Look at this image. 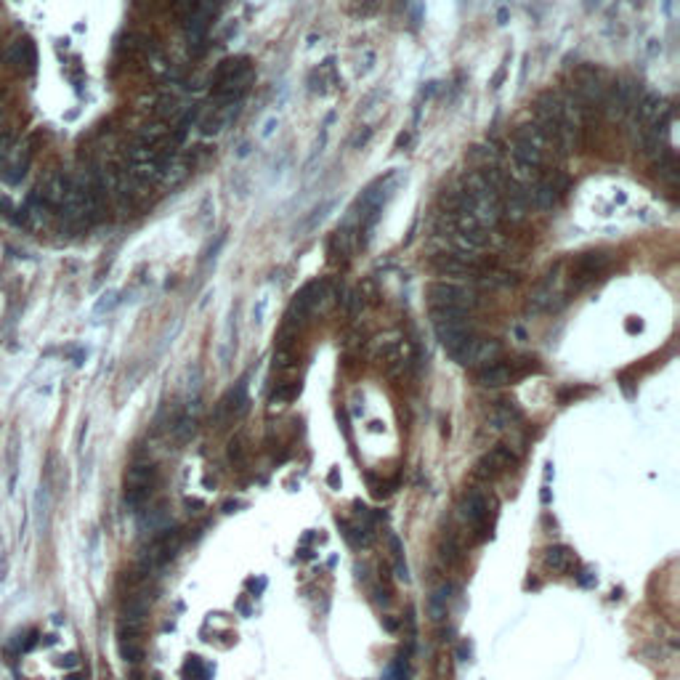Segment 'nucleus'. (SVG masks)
I'll return each mask as SVG.
<instances>
[{"instance_id":"nucleus-6","label":"nucleus","mask_w":680,"mask_h":680,"mask_svg":"<svg viewBox=\"0 0 680 680\" xmlns=\"http://www.w3.org/2000/svg\"><path fill=\"white\" fill-rule=\"evenodd\" d=\"M515 465V455H513L505 444H497L494 450H489L484 457H479V462L473 465V476L481 479V481H489L494 476H500L505 468Z\"/></svg>"},{"instance_id":"nucleus-45","label":"nucleus","mask_w":680,"mask_h":680,"mask_svg":"<svg viewBox=\"0 0 680 680\" xmlns=\"http://www.w3.org/2000/svg\"><path fill=\"white\" fill-rule=\"evenodd\" d=\"M237 508H242V503H237V500H229V503L223 505V513H234Z\"/></svg>"},{"instance_id":"nucleus-39","label":"nucleus","mask_w":680,"mask_h":680,"mask_svg":"<svg viewBox=\"0 0 680 680\" xmlns=\"http://www.w3.org/2000/svg\"><path fill=\"white\" fill-rule=\"evenodd\" d=\"M266 303H269V301H266V298H261V301H258V306L252 308V319H255V322H263V311H266Z\"/></svg>"},{"instance_id":"nucleus-26","label":"nucleus","mask_w":680,"mask_h":680,"mask_svg":"<svg viewBox=\"0 0 680 680\" xmlns=\"http://www.w3.org/2000/svg\"><path fill=\"white\" fill-rule=\"evenodd\" d=\"M229 460L231 462H245V436H234L229 441Z\"/></svg>"},{"instance_id":"nucleus-21","label":"nucleus","mask_w":680,"mask_h":680,"mask_svg":"<svg viewBox=\"0 0 680 680\" xmlns=\"http://www.w3.org/2000/svg\"><path fill=\"white\" fill-rule=\"evenodd\" d=\"M184 678L186 680H210L213 678V667L205 664L199 657H189L184 664Z\"/></svg>"},{"instance_id":"nucleus-42","label":"nucleus","mask_w":680,"mask_h":680,"mask_svg":"<svg viewBox=\"0 0 680 680\" xmlns=\"http://www.w3.org/2000/svg\"><path fill=\"white\" fill-rule=\"evenodd\" d=\"M263 587H266V579H263V576H261V579H250V590L255 593V596H258V593H263Z\"/></svg>"},{"instance_id":"nucleus-40","label":"nucleus","mask_w":680,"mask_h":680,"mask_svg":"<svg viewBox=\"0 0 680 680\" xmlns=\"http://www.w3.org/2000/svg\"><path fill=\"white\" fill-rule=\"evenodd\" d=\"M327 484H330L333 489H340V473H338V468H333V471L327 473Z\"/></svg>"},{"instance_id":"nucleus-16","label":"nucleus","mask_w":680,"mask_h":680,"mask_svg":"<svg viewBox=\"0 0 680 680\" xmlns=\"http://www.w3.org/2000/svg\"><path fill=\"white\" fill-rule=\"evenodd\" d=\"M452 593H455V585H450V582H441V585L433 590V596H430L428 601V614L433 622L447 617V606H450Z\"/></svg>"},{"instance_id":"nucleus-28","label":"nucleus","mask_w":680,"mask_h":680,"mask_svg":"<svg viewBox=\"0 0 680 680\" xmlns=\"http://www.w3.org/2000/svg\"><path fill=\"white\" fill-rule=\"evenodd\" d=\"M221 126H223V123H221V115L216 112V115H210L208 120H202V133H205V136H210V133H218Z\"/></svg>"},{"instance_id":"nucleus-23","label":"nucleus","mask_w":680,"mask_h":680,"mask_svg":"<svg viewBox=\"0 0 680 680\" xmlns=\"http://www.w3.org/2000/svg\"><path fill=\"white\" fill-rule=\"evenodd\" d=\"M298 394V386H290V383H282V386H277L272 391V396H269V404L272 407H279V404H284V401H290V398Z\"/></svg>"},{"instance_id":"nucleus-3","label":"nucleus","mask_w":680,"mask_h":680,"mask_svg":"<svg viewBox=\"0 0 680 680\" xmlns=\"http://www.w3.org/2000/svg\"><path fill=\"white\" fill-rule=\"evenodd\" d=\"M428 301L430 308L436 306H447V308H462V311H471L481 303L479 293L473 287L465 284H455V282H433L428 284Z\"/></svg>"},{"instance_id":"nucleus-32","label":"nucleus","mask_w":680,"mask_h":680,"mask_svg":"<svg viewBox=\"0 0 680 680\" xmlns=\"http://www.w3.org/2000/svg\"><path fill=\"white\" fill-rule=\"evenodd\" d=\"M0 216H6V218H13V221H16V210H13V202H11V197H3V194H0Z\"/></svg>"},{"instance_id":"nucleus-11","label":"nucleus","mask_w":680,"mask_h":680,"mask_svg":"<svg viewBox=\"0 0 680 680\" xmlns=\"http://www.w3.org/2000/svg\"><path fill=\"white\" fill-rule=\"evenodd\" d=\"M511 380H515L511 372V364H500V362H489L476 369V383L484 388H503Z\"/></svg>"},{"instance_id":"nucleus-19","label":"nucleus","mask_w":680,"mask_h":680,"mask_svg":"<svg viewBox=\"0 0 680 680\" xmlns=\"http://www.w3.org/2000/svg\"><path fill=\"white\" fill-rule=\"evenodd\" d=\"M348 240H351V234L345 229H338L333 237H330V242H327V255H330V263H340L348 258Z\"/></svg>"},{"instance_id":"nucleus-48","label":"nucleus","mask_w":680,"mask_h":680,"mask_svg":"<svg viewBox=\"0 0 680 680\" xmlns=\"http://www.w3.org/2000/svg\"><path fill=\"white\" fill-rule=\"evenodd\" d=\"M375 601H377V603H388L391 598H388V593H380V590H375Z\"/></svg>"},{"instance_id":"nucleus-46","label":"nucleus","mask_w":680,"mask_h":680,"mask_svg":"<svg viewBox=\"0 0 680 680\" xmlns=\"http://www.w3.org/2000/svg\"><path fill=\"white\" fill-rule=\"evenodd\" d=\"M505 69H508V67H500V72L494 74V80H492V85H494V88H497V85L503 83V77H505Z\"/></svg>"},{"instance_id":"nucleus-7","label":"nucleus","mask_w":680,"mask_h":680,"mask_svg":"<svg viewBox=\"0 0 680 680\" xmlns=\"http://www.w3.org/2000/svg\"><path fill=\"white\" fill-rule=\"evenodd\" d=\"M6 62L21 74H32L35 72V64H38V48L35 40L30 38H19L16 43H11L9 53H6Z\"/></svg>"},{"instance_id":"nucleus-35","label":"nucleus","mask_w":680,"mask_h":680,"mask_svg":"<svg viewBox=\"0 0 680 680\" xmlns=\"http://www.w3.org/2000/svg\"><path fill=\"white\" fill-rule=\"evenodd\" d=\"M369 138H372V128H364V130H359V133H356V138H354V147L362 149V147L367 144V141H369Z\"/></svg>"},{"instance_id":"nucleus-12","label":"nucleus","mask_w":680,"mask_h":680,"mask_svg":"<svg viewBox=\"0 0 680 680\" xmlns=\"http://www.w3.org/2000/svg\"><path fill=\"white\" fill-rule=\"evenodd\" d=\"M149 614V598L144 593H133L123 601V617L120 622H128V625H144V619Z\"/></svg>"},{"instance_id":"nucleus-53","label":"nucleus","mask_w":680,"mask_h":680,"mask_svg":"<svg viewBox=\"0 0 680 680\" xmlns=\"http://www.w3.org/2000/svg\"><path fill=\"white\" fill-rule=\"evenodd\" d=\"M497 19H500V24H505V19H508V11H505V9L500 11V16H497Z\"/></svg>"},{"instance_id":"nucleus-54","label":"nucleus","mask_w":680,"mask_h":680,"mask_svg":"<svg viewBox=\"0 0 680 680\" xmlns=\"http://www.w3.org/2000/svg\"><path fill=\"white\" fill-rule=\"evenodd\" d=\"M218 3H223V0H218Z\"/></svg>"},{"instance_id":"nucleus-2","label":"nucleus","mask_w":680,"mask_h":680,"mask_svg":"<svg viewBox=\"0 0 680 680\" xmlns=\"http://www.w3.org/2000/svg\"><path fill=\"white\" fill-rule=\"evenodd\" d=\"M447 354L462 367H484L489 362H497V356L503 354V345H500V340H492V338L468 335L460 345H455Z\"/></svg>"},{"instance_id":"nucleus-30","label":"nucleus","mask_w":680,"mask_h":680,"mask_svg":"<svg viewBox=\"0 0 680 680\" xmlns=\"http://www.w3.org/2000/svg\"><path fill=\"white\" fill-rule=\"evenodd\" d=\"M367 481H369V486H372V494H375V497H386V494L391 492V489H388V486H391V484H386V481H377L375 476H367Z\"/></svg>"},{"instance_id":"nucleus-25","label":"nucleus","mask_w":680,"mask_h":680,"mask_svg":"<svg viewBox=\"0 0 680 680\" xmlns=\"http://www.w3.org/2000/svg\"><path fill=\"white\" fill-rule=\"evenodd\" d=\"M293 348H277L274 351V369H279V372H284V369H290L293 367Z\"/></svg>"},{"instance_id":"nucleus-36","label":"nucleus","mask_w":680,"mask_h":680,"mask_svg":"<svg viewBox=\"0 0 680 680\" xmlns=\"http://www.w3.org/2000/svg\"><path fill=\"white\" fill-rule=\"evenodd\" d=\"M372 67H375V53L364 51V67H359V72H362V74L372 72Z\"/></svg>"},{"instance_id":"nucleus-15","label":"nucleus","mask_w":680,"mask_h":680,"mask_svg":"<svg viewBox=\"0 0 680 680\" xmlns=\"http://www.w3.org/2000/svg\"><path fill=\"white\" fill-rule=\"evenodd\" d=\"M518 420H521V409L515 407L513 401H497L492 415H489V423H492V428L497 430L511 428L513 423H518Z\"/></svg>"},{"instance_id":"nucleus-8","label":"nucleus","mask_w":680,"mask_h":680,"mask_svg":"<svg viewBox=\"0 0 680 680\" xmlns=\"http://www.w3.org/2000/svg\"><path fill=\"white\" fill-rule=\"evenodd\" d=\"M67 189H69V176H67V173H62V170H56V173H51V176H45V181H43V184L35 189V191H38L43 202H45V205L53 210V208H59V205H62Z\"/></svg>"},{"instance_id":"nucleus-20","label":"nucleus","mask_w":680,"mask_h":680,"mask_svg":"<svg viewBox=\"0 0 680 680\" xmlns=\"http://www.w3.org/2000/svg\"><path fill=\"white\" fill-rule=\"evenodd\" d=\"M117 649H120V657L128 662V664H138L144 659V649L138 638H117Z\"/></svg>"},{"instance_id":"nucleus-34","label":"nucleus","mask_w":680,"mask_h":680,"mask_svg":"<svg viewBox=\"0 0 680 680\" xmlns=\"http://www.w3.org/2000/svg\"><path fill=\"white\" fill-rule=\"evenodd\" d=\"M576 582H579L582 587H593L596 585V572H590V569L579 572V574H576Z\"/></svg>"},{"instance_id":"nucleus-52","label":"nucleus","mask_w":680,"mask_h":680,"mask_svg":"<svg viewBox=\"0 0 680 680\" xmlns=\"http://www.w3.org/2000/svg\"><path fill=\"white\" fill-rule=\"evenodd\" d=\"M64 664H67V667H72V664H77V657H74V654H69V657H64Z\"/></svg>"},{"instance_id":"nucleus-44","label":"nucleus","mask_w":680,"mask_h":680,"mask_svg":"<svg viewBox=\"0 0 680 680\" xmlns=\"http://www.w3.org/2000/svg\"><path fill=\"white\" fill-rule=\"evenodd\" d=\"M643 330V325L640 322H635V316L632 319H628V333H640Z\"/></svg>"},{"instance_id":"nucleus-47","label":"nucleus","mask_w":680,"mask_h":680,"mask_svg":"<svg viewBox=\"0 0 680 680\" xmlns=\"http://www.w3.org/2000/svg\"><path fill=\"white\" fill-rule=\"evenodd\" d=\"M407 144H409V133H401V136L396 138V149L407 147Z\"/></svg>"},{"instance_id":"nucleus-14","label":"nucleus","mask_w":680,"mask_h":680,"mask_svg":"<svg viewBox=\"0 0 680 680\" xmlns=\"http://www.w3.org/2000/svg\"><path fill=\"white\" fill-rule=\"evenodd\" d=\"M654 176L659 178L662 184H667V186H675L680 178V165H678V157L672 155L670 149H664L659 157L654 160Z\"/></svg>"},{"instance_id":"nucleus-51","label":"nucleus","mask_w":680,"mask_h":680,"mask_svg":"<svg viewBox=\"0 0 680 680\" xmlns=\"http://www.w3.org/2000/svg\"><path fill=\"white\" fill-rule=\"evenodd\" d=\"M237 608H240L245 617H250V608H247V603H245V601H240V603H237Z\"/></svg>"},{"instance_id":"nucleus-10","label":"nucleus","mask_w":680,"mask_h":680,"mask_svg":"<svg viewBox=\"0 0 680 680\" xmlns=\"http://www.w3.org/2000/svg\"><path fill=\"white\" fill-rule=\"evenodd\" d=\"M27 168H30V149L27 147H16L11 149L6 155V173H3V181L16 186L21 184V178L27 176Z\"/></svg>"},{"instance_id":"nucleus-13","label":"nucleus","mask_w":680,"mask_h":680,"mask_svg":"<svg viewBox=\"0 0 680 680\" xmlns=\"http://www.w3.org/2000/svg\"><path fill=\"white\" fill-rule=\"evenodd\" d=\"M542 561L547 569H553V572H558V574H564V572H572V569H574V550L566 547V545H550V547L545 550Z\"/></svg>"},{"instance_id":"nucleus-9","label":"nucleus","mask_w":680,"mask_h":680,"mask_svg":"<svg viewBox=\"0 0 680 680\" xmlns=\"http://www.w3.org/2000/svg\"><path fill=\"white\" fill-rule=\"evenodd\" d=\"M457 511H460V515L468 523H476V526H479V523L486 518V511H489V505H486V494L479 492V489H468V492L460 497Z\"/></svg>"},{"instance_id":"nucleus-49","label":"nucleus","mask_w":680,"mask_h":680,"mask_svg":"<svg viewBox=\"0 0 680 680\" xmlns=\"http://www.w3.org/2000/svg\"><path fill=\"white\" fill-rule=\"evenodd\" d=\"M250 155V144H242L240 152H237V157H247Z\"/></svg>"},{"instance_id":"nucleus-38","label":"nucleus","mask_w":680,"mask_h":680,"mask_svg":"<svg viewBox=\"0 0 680 680\" xmlns=\"http://www.w3.org/2000/svg\"><path fill=\"white\" fill-rule=\"evenodd\" d=\"M277 128H279V120H277V117H272V120H266V126H263V133H261V136H263V138H269V136H272V133H274V130H277Z\"/></svg>"},{"instance_id":"nucleus-31","label":"nucleus","mask_w":680,"mask_h":680,"mask_svg":"<svg viewBox=\"0 0 680 680\" xmlns=\"http://www.w3.org/2000/svg\"><path fill=\"white\" fill-rule=\"evenodd\" d=\"M223 245H226V234H218V237H216V242H213L208 250H205V261H213V258L218 255V250L223 247Z\"/></svg>"},{"instance_id":"nucleus-27","label":"nucleus","mask_w":680,"mask_h":680,"mask_svg":"<svg viewBox=\"0 0 680 680\" xmlns=\"http://www.w3.org/2000/svg\"><path fill=\"white\" fill-rule=\"evenodd\" d=\"M377 0H354V11L359 13V16H369V13H375L377 11Z\"/></svg>"},{"instance_id":"nucleus-33","label":"nucleus","mask_w":680,"mask_h":680,"mask_svg":"<svg viewBox=\"0 0 680 680\" xmlns=\"http://www.w3.org/2000/svg\"><path fill=\"white\" fill-rule=\"evenodd\" d=\"M115 303H117V293H106L104 298L99 301V306H96V311H99V314H101V311H109V308H112V306H115Z\"/></svg>"},{"instance_id":"nucleus-50","label":"nucleus","mask_w":680,"mask_h":680,"mask_svg":"<svg viewBox=\"0 0 680 680\" xmlns=\"http://www.w3.org/2000/svg\"><path fill=\"white\" fill-rule=\"evenodd\" d=\"M298 555H301V558H306V561H308V558H314V553H311L308 547H301V550H298Z\"/></svg>"},{"instance_id":"nucleus-5","label":"nucleus","mask_w":680,"mask_h":680,"mask_svg":"<svg viewBox=\"0 0 680 680\" xmlns=\"http://www.w3.org/2000/svg\"><path fill=\"white\" fill-rule=\"evenodd\" d=\"M611 263V252L606 250H590L582 252L572 266V290H585L587 284H593L601 274L608 269Z\"/></svg>"},{"instance_id":"nucleus-24","label":"nucleus","mask_w":680,"mask_h":680,"mask_svg":"<svg viewBox=\"0 0 680 680\" xmlns=\"http://www.w3.org/2000/svg\"><path fill=\"white\" fill-rule=\"evenodd\" d=\"M383 680H407V659L398 657V659L391 662L383 672Z\"/></svg>"},{"instance_id":"nucleus-4","label":"nucleus","mask_w":680,"mask_h":680,"mask_svg":"<svg viewBox=\"0 0 680 680\" xmlns=\"http://www.w3.org/2000/svg\"><path fill=\"white\" fill-rule=\"evenodd\" d=\"M322 298H327L325 282L303 284V287L298 290V295L293 298V303H290V308H287V314H284V327H295V330H298V325H303L306 319L314 314V308L322 303Z\"/></svg>"},{"instance_id":"nucleus-29","label":"nucleus","mask_w":680,"mask_h":680,"mask_svg":"<svg viewBox=\"0 0 680 680\" xmlns=\"http://www.w3.org/2000/svg\"><path fill=\"white\" fill-rule=\"evenodd\" d=\"M388 545H391V553H394V561H398V558H404V545H401V540H398V534H388Z\"/></svg>"},{"instance_id":"nucleus-37","label":"nucleus","mask_w":680,"mask_h":680,"mask_svg":"<svg viewBox=\"0 0 680 680\" xmlns=\"http://www.w3.org/2000/svg\"><path fill=\"white\" fill-rule=\"evenodd\" d=\"M457 659H460V662L471 659V646H468V640H462L460 646H457Z\"/></svg>"},{"instance_id":"nucleus-17","label":"nucleus","mask_w":680,"mask_h":680,"mask_svg":"<svg viewBox=\"0 0 680 680\" xmlns=\"http://www.w3.org/2000/svg\"><path fill=\"white\" fill-rule=\"evenodd\" d=\"M155 479L157 473L152 465L147 462H138V465H130L126 473V486H138V489H152L155 486Z\"/></svg>"},{"instance_id":"nucleus-1","label":"nucleus","mask_w":680,"mask_h":680,"mask_svg":"<svg viewBox=\"0 0 680 680\" xmlns=\"http://www.w3.org/2000/svg\"><path fill=\"white\" fill-rule=\"evenodd\" d=\"M430 322L436 330L439 343L452 351L455 345H460L468 335H473L471 330V314L462 308H447V306H436L430 308Z\"/></svg>"},{"instance_id":"nucleus-18","label":"nucleus","mask_w":680,"mask_h":680,"mask_svg":"<svg viewBox=\"0 0 680 680\" xmlns=\"http://www.w3.org/2000/svg\"><path fill=\"white\" fill-rule=\"evenodd\" d=\"M170 436H173V441L176 444H186V441H191L194 439V433H197V418L194 415H178L176 418V423L170 425V430H168Z\"/></svg>"},{"instance_id":"nucleus-43","label":"nucleus","mask_w":680,"mask_h":680,"mask_svg":"<svg viewBox=\"0 0 680 680\" xmlns=\"http://www.w3.org/2000/svg\"><path fill=\"white\" fill-rule=\"evenodd\" d=\"M383 628L388 630V632H396L398 630V622L394 617H383Z\"/></svg>"},{"instance_id":"nucleus-41","label":"nucleus","mask_w":680,"mask_h":680,"mask_svg":"<svg viewBox=\"0 0 680 680\" xmlns=\"http://www.w3.org/2000/svg\"><path fill=\"white\" fill-rule=\"evenodd\" d=\"M9 152H11V136H6V133H3V136H0V160L6 157Z\"/></svg>"},{"instance_id":"nucleus-22","label":"nucleus","mask_w":680,"mask_h":680,"mask_svg":"<svg viewBox=\"0 0 680 680\" xmlns=\"http://www.w3.org/2000/svg\"><path fill=\"white\" fill-rule=\"evenodd\" d=\"M184 109H186V106H181V101H178L176 96H165V99H160L157 115L162 117V120H178Z\"/></svg>"}]
</instances>
